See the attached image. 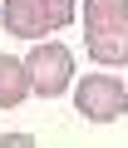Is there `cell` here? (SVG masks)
<instances>
[{
	"label": "cell",
	"instance_id": "obj_1",
	"mask_svg": "<svg viewBox=\"0 0 128 148\" xmlns=\"http://www.w3.org/2000/svg\"><path fill=\"white\" fill-rule=\"evenodd\" d=\"M84 45L99 64H128V0H84Z\"/></svg>",
	"mask_w": 128,
	"mask_h": 148
},
{
	"label": "cell",
	"instance_id": "obj_2",
	"mask_svg": "<svg viewBox=\"0 0 128 148\" xmlns=\"http://www.w3.org/2000/svg\"><path fill=\"white\" fill-rule=\"evenodd\" d=\"M74 0H5L0 5V20L15 40H44L49 30H64L74 20Z\"/></svg>",
	"mask_w": 128,
	"mask_h": 148
},
{
	"label": "cell",
	"instance_id": "obj_3",
	"mask_svg": "<svg viewBox=\"0 0 128 148\" xmlns=\"http://www.w3.org/2000/svg\"><path fill=\"white\" fill-rule=\"evenodd\" d=\"M74 104H79L84 119H94V123H113V119H123V109H128V84L113 79V74H99V69H94L89 79H79Z\"/></svg>",
	"mask_w": 128,
	"mask_h": 148
},
{
	"label": "cell",
	"instance_id": "obj_4",
	"mask_svg": "<svg viewBox=\"0 0 128 148\" xmlns=\"http://www.w3.org/2000/svg\"><path fill=\"white\" fill-rule=\"evenodd\" d=\"M25 74H30V94L59 99V94H64V84L74 79V59H69V49H64V45H35V54H30Z\"/></svg>",
	"mask_w": 128,
	"mask_h": 148
},
{
	"label": "cell",
	"instance_id": "obj_5",
	"mask_svg": "<svg viewBox=\"0 0 128 148\" xmlns=\"http://www.w3.org/2000/svg\"><path fill=\"white\" fill-rule=\"evenodd\" d=\"M25 94H30V74H25V64H20L15 54H0V109L25 104Z\"/></svg>",
	"mask_w": 128,
	"mask_h": 148
},
{
	"label": "cell",
	"instance_id": "obj_6",
	"mask_svg": "<svg viewBox=\"0 0 128 148\" xmlns=\"http://www.w3.org/2000/svg\"><path fill=\"white\" fill-rule=\"evenodd\" d=\"M0 143H5V148H30L35 138H30V133H5V138H0Z\"/></svg>",
	"mask_w": 128,
	"mask_h": 148
}]
</instances>
